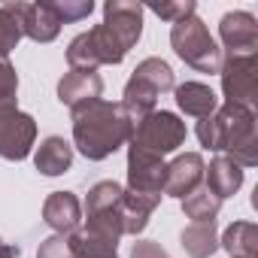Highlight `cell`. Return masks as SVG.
I'll return each mask as SVG.
<instances>
[{
  "mask_svg": "<svg viewBox=\"0 0 258 258\" xmlns=\"http://www.w3.org/2000/svg\"><path fill=\"white\" fill-rule=\"evenodd\" d=\"M219 210H222V201H219L207 185H201V188H195L188 198H182V213H185V219H191V222H216Z\"/></svg>",
  "mask_w": 258,
  "mask_h": 258,
  "instance_id": "24",
  "label": "cell"
},
{
  "mask_svg": "<svg viewBox=\"0 0 258 258\" xmlns=\"http://www.w3.org/2000/svg\"><path fill=\"white\" fill-rule=\"evenodd\" d=\"M204 185L219 198V201H228V198H234L240 188H243V167L237 164V161H231V158H225V155H216L213 161H210V167L204 170Z\"/></svg>",
  "mask_w": 258,
  "mask_h": 258,
  "instance_id": "16",
  "label": "cell"
},
{
  "mask_svg": "<svg viewBox=\"0 0 258 258\" xmlns=\"http://www.w3.org/2000/svg\"><path fill=\"white\" fill-rule=\"evenodd\" d=\"M70 249L76 258H118V243L100 237V234H91L88 228H79L70 234Z\"/></svg>",
  "mask_w": 258,
  "mask_h": 258,
  "instance_id": "22",
  "label": "cell"
},
{
  "mask_svg": "<svg viewBox=\"0 0 258 258\" xmlns=\"http://www.w3.org/2000/svg\"><path fill=\"white\" fill-rule=\"evenodd\" d=\"M37 258H76V255H73V249H70V237L52 234V237H46V240L40 243Z\"/></svg>",
  "mask_w": 258,
  "mask_h": 258,
  "instance_id": "27",
  "label": "cell"
},
{
  "mask_svg": "<svg viewBox=\"0 0 258 258\" xmlns=\"http://www.w3.org/2000/svg\"><path fill=\"white\" fill-rule=\"evenodd\" d=\"M219 40L228 49V55H255L258 49V22L252 13H225L219 22ZM219 46V49H222Z\"/></svg>",
  "mask_w": 258,
  "mask_h": 258,
  "instance_id": "10",
  "label": "cell"
},
{
  "mask_svg": "<svg viewBox=\"0 0 258 258\" xmlns=\"http://www.w3.org/2000/svg\"><path fill=\"white\" fill-rule=\"evenodd\" d=\"M25 31H22V13H19V0L16 4H4L0 7V61H7L10 52L22 43Z\"/></svg>",
  "mask_w": 258,
  "mask_h": 258,
  "instance_id": "23",
  "label": "cell"
},
{
  "mask_svg": "<svg viewBox=\"0 0 258 258\" xmlns=\"http://www.w3.org/2000/svg\"><path fill=\"white\" fill-rule=\"evenodd\" d=\"M195 134L204 149L222 152L225 158L237 161L240 167H255L258 164V124H255V109L225 103L213 115L201 118Z\"/></svg>",
  "mask_w": 258,
  "mask_h": 258,
  "instance_id": "2",
  "label": "cell"
},
{
  "mask_svg": "<svg viewBox=\"0 0 258 258\" xmlns=\"http://www.w3.org/2000/svg\"><path fill=\"white\" fill-rule=\"evenodd\" d=\"M43 222L55 231L70 237L73 231L82 228V204L73 191H52L43 204Z\"/></svg>",
  "mask_w": 258,
  "mask_h": 258,
  "instance_id": "13",
  "label": "cell"
},
{
  "mask_svg": "<svg viewBox=\"0 0 258 258\" xmlns=\"http://www.w3.org/2000/svg\"><path fill=\"white\" fill-rule=\"evenodd\" d=\"M19 94V73L10 61H0V103H16Z\"/></svg>",
  "mask_w": 258,
  "mask_h": 258,
  "instance_id": "28",
  "label": "cell"
},
{
  "mask_svg": "<svg viewBox=\"0 0 258 258\" xmlns=\"http://www.w3.org/2000/svg\"><path fill=\"white\" fill-rule=\"evenodd\" d=\"M204 170H207V164H204V155L201 152H182V155H176L167 164L164 195L167 198H176V201L188 198L195 188L204 185Z\"/></svg>",
  "mask_w": 258,
  "mask_h": 258,
  "instance_id": "11",
  "label": "cell"
},
{
  "mask_svg": "<svg viewBox=\"0 0 258 258\" xmlns=\"http://www.w3.org/2000/svg\"><path fill=\"white\" fill-rule=\"evenodd\" d=\"M37 146V121L16 103H0V158L25 161Z\"/></svg>",
  "mask_w": 258,
  "mask_h": 258,
  "instance_id": "7",
  "label": "cell"
},
{
  "mask_svg": "<svg viewBox=\"0 0 258 258\" xmlns=\"http://www.w3.org/2000/svg\"><path fill=\"white\" fill-rule=\"evenodd\" d=\"M19 13H22V31L28 40H34V43L58 40L61 22L55 19V13L49 10L46 0H40V4H19Z\"/></svg>",
  "mask_w": 258,
  "mask_h": 258,
  "instance_id": "14",
  "label": "cell"
},
{
  "mask_svg": "<svg viewBox=\"0 0 258 258\" xmlns=\"http://www.w3.org/2000/svg\"><path fill=\"white\" fill-rule=\"evenodd\" d=\"M73 164V146L64 137H46L34 152V167L43 176H61Z\"/></svg>",
  "mask_w": 258,
  "mask_h": 258,
  "instance_id": "18",
  "label": "cell"
},
{
  "mask_svg": "<svg viewBox=\"0 0 258 258\" xmlns=\"http://www.w3.org/2000/svg\"><path fill=\"white\" fill-rule=\"evenodd\" d=\"M143 13H146V7L134 4V0H106L103 4L100 31L118 58H124L143 37Z\"/></svg>",
  "mask_w": 258,
  "mask_h": 258,
  "instance_id": "6",
  "label": "cell"
},
{
  "mask_svg": "<svg viewBox=\"0 0 258 258\" xmlns=\"http://www.w3.org/2000/svg\"><path fill=\"white\" fill-rule=\"evenodd\" d=\"M158 204H161V195H137V191L124 188V195H121V231L131 237L143 234L152 213L158 210Z\"/></svg>",
  "mask_w": 258,
  "mask_h": 258,
  "instance_id": "15",
  "label": "cell"
},
{
  "mask_svg": "<svg viewBox=\"0 0 258 258\" xmlns=\"http://www.w3.org/2000/svg\"><path fill=\"white\" fill-rule=\"evenodd\" d=\"M188 137V127L185 121L176 115V112H167V109H155L149 112L137 127H134V137H131V146L137 149H146L158 158L176 152Z\"/></svg>",
  "mask_w": 258,
  "mask_h": 258,
  "instance_id": "5",
  "label": "cell"
},
{
  "mask_svg": "<svg viewBox=\"0 0 258 258\" xmlns=\"http://www.w3.org/2000/svg\"><path fill=\"white\" fill-rule=\"evenodd\" d=\"M134 124L124 115L121 103L112 100H91L73 109V146L88 161H106L124 143H131Z\"/></svg>",
  "mask_w": 258,
  "mask_h": 258,
  "instance_id": "1",
  "label": "cell"
},
{
  "mask_svg": "<svg viewBox=\"0 0 258 258\" xmlns=\"http://www.w3.org/2000/svg\"><path fill=\"white\" fill-rule=\"evenodd\" d=\"M219 246L231 258H258V228L252 222H234L219 237Z\"/></svg>",
  "mask_w": 258,
  "mask_h": 258,
  "instance_id": "19",
  "label": "cell"
},
{
  "mask_svg": "<svg viewBox=\"0 0 258 258\" xmlns=\"http://www.w3.org/2000/svg\"><path fill=\"white\" fill-rule=\"evenodd\" d=\"M121 195H124V188L112 179L94 182L85 195V204H82V222H85L82 228L118 243L124 237V231H121Z\"/></svg>",
  "mask_w": 258,
  "mask_h": 258,
  "instance_id": "4",
  "label": "cell"
},
{
  "mask_svg": "<svg viewBox=\"0 0 258 258\" xmlns=\"http://www.w3.org/2000/svg\"><path fill=\"white\" fill-rule=\"evenodd\" d=\"M255 70H258L255 55H228V58H222L219 76H222L225 103L255 109V100H258L255 97Z\"/></svg>",
  "mask_w": 258,
  "mask_h": 258,
  "instance_id": "8",
  "label": "cell"
},
{
  "mask_svg": "<svg viewBox=\"0 0 258 258\" xmlns=\"http://www.w3.org/2000/svg\"><path fill=\"white\" fill-rule=\"evenodd\" d=\"M49 10L55 13V19L61 25H73V22H82L94 13V4L91 0H46Z\"/></svg>",
  "mask_w": 258,
  "mask_h": 258,
  "instance_id": "25",
  "label": "cell"
},
{
  "mask_svg": "<svg viewBox=\"0 0 258 258\" xmlns=\"http://www.w3.org/2000/svg\"><path fill=\"white\" fill-rule=\"evenodd\" d=\"M164 176H167L164 158L127 143V191L164 195Z\"/></svg>",
  "mask_w": 258,
  "mask_h": 258,
  "instance_id": "9",
  "label": "cell"
},
{
  "mask_svg": "<svg viewBox=\"0 0 258 258\" xmlns=\"http://www.w3.org/2000/svg\"><path fill=\"white\" fill-rule=\"evenodd\" d=\"M179 243H182L188 258H210L219 249L216 222H191V225H185L182 234H179Z\"/></svg>",
  "mask_w": 258,
  "mask_h": 258,
  "instance_id": "20",
  "label": "cell"
},
{
  "mask_svg": "<svg viewBox=\"0 0 258 258\" xmlns=\"http://www.w3.org/2000/svg\"><path fill=\"white\" fill-rule=\"evenodd\" d=\"M149 10H152L158 19H164V22L176 25V22H182V19L195 16V13H198V4H195V0H176V4H152Z\"/></svg>",
  "mask_w": 258,
  "mask_h": 258,
  "instance_id": "26",
  "label": "cell"
},
{
  "mask_svg": "<svg viewBox=\"0 0 258 258\" xmlns=\"http://www.w3.org/2000/svg\"><path fill=\"white\" fill-rule=\"evenodd\" d=\"M170 46L198 73H219V67H222V49L213 40L204 19H198V13L170 28Z\"/></svg>",
  "mask_w": 258,
  "mask_h": 258,
  "instance_id": "3",
  "label": "cell"
},
{
  "mask_svg": "<svg viewBox=\"0 0 258 258\" xmlns=\"http://www.w3.org/2000/svg\"><path fill=\"white\" fill-rule=\"evenodd\" d=\"M0 258H19V246H13V243H4V240H0Z\"/></svg>",
  "mask_w": 258,
  "mask_h": 258,
  "instance_id": "30",
  "label": "cell"
},
{
  "mask_svg": "<svg viewBox=\"0 0 258 258\" xmlns=\"http://www.w3.org/2000/svg\"><path fill=\"white\" fill-rule=\"evenodd\" d=\"M131 76H137L140 82H146L158 97L164 91H173L176 88V76H173V70H170V64L164 58H143Z\"/></svg>",
  "mask_w": 258,
  "mask_h": 258,
  "instance_id": "21",
  "label": "cell"
},
{
  "mask_svg": "<svg viewBox=\"0 0 258 258\" xmlns=\"http://www.w3.org/2000/svg\"><path fill=\"white\" fill-rule=\"evenodd\" d=\"M103 94V79L97 70H67L58 79V100L73 112L91 100H100Z\"/></svg>",
  "mask_w": 258,
  "mask_h": 258,
  "instance_id": "12",
  "label": "cell"
},
{
  "mask_svg": "<svg viewBox=\"0 0 258 258\" xmlns=\"http://www.w3.org/2000/svg\"><path fill=\"white\" fill-rule=\"evenodd\" d=\"M173 94H176V106L191 118H207L219 109V97L207 82H182L173 88Z\"/></svg>",
  "mask_w": 258,
  "mask_h": 258,
  "instance_id": "17",
  "label": "cell"
},
{
  "mask_svg": "<svg viewBox=\"0 0 258 258\" xmlns=\"http://www.w3.org/2000/svg\"><path fill=\"white\" fill-rule=\"evenodd\" d=\"M131 258H170V252L155 240H137L131 246Z\"/></svg>",
  "mask_w": 258,
  "mask_h": 258,
  "instance_id": "29",
  "label": "cell"
}]
</instances>
